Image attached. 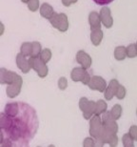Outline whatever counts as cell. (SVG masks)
<instances>
[{"label":"cell","mask_w":137,"mask_h":147,"mask_svg":"<svg viewBox=\"0 0 137 147\" xmlns=\"http://www.w3.org/2000/svg\"><path fill=\"white\" fill-rule=\"evenodd\" d=\"M38 125L37 114L33 107L24 102H11L6 104L0 115V137L10 140L13 147H30Z\"/></svg>","instance_id":"1"},{"label":"cell","mask_w":137,"mask_h":147,"mask_svg":"<svg viewBox=\"0 0 137 147\" xmlns=\"http://www.w3.org/2000/svg\"><path fill=\"white\" fill-rule=\"evenodd\" d=\"M79 108L83 112V117L86 119H91L95 115L96 102L89 100L87 98H81L79 100Z\"/></svg>","instance_id":"2"},{"label":"cell","mask_w":137,"mask_h":147,"mask_svg":"<svg viewBox=\"0 0 137 147\" xmlns=\"http://www.w3.org/2000/svg\"><path fill=\"white\" fill-rule=\"evenodd\" d=\"M104 131V125L100 116L94 115L90 121V135L93 139L99 138Z\"/></svg>","instance_id":"3"},{"label":"cell","mask_w":137,"mask_h":147,"mask_svg":"<svg viewBox=\"0 0 137 147\" xmlns=\"http://www.w3.org/2000/svg\"><path fill=\"white\" fill-rule=\"evenodd\" d=\"M102 122H103L104 128L112 134H116L118 132V125L116 120L113 119L110 112H106L102 115Z\"/></svg>","instance_id":"4"},{"label":"cell","mask_w":137,"mask_h":147,"mask_svg":"<svg viewBox=\"0 0 137 147\" xmlns=\"http://www.w3.org/2000/svg\"><path fill=\"white\" fill-rule=\"evenodd\" d=\"M72 79L74 81H81L84 84L89 85L90 81H91V76L89 73H87L84 69L81 68H75L74 71L72 72Z\"/></svg>","instance_id":"5"},{"label":"cell","mask_w":137,"mask_h":147,"mask_svg":"<svg viewBox=\"0 0 137 147\" xmlns=\"http://www.w3.org/2000/svg\"><path fill=\"white\" fill-rule=\"evenodd\" d=\"M107 83L104 78L101 76H92L91 81L89 83V88L92 90L99 91V92L103 93L107 89Z\"/></svg>","instance_id":"6"},{"label":"cell","mask_w":137,"mask_h":147,"mask_svg":"<svg viewBox=\"0 0 137 147\" xmlns=\"http://www.w3.org/2000/svg\"><path fill=\"white\" fill-rule=\"evenodd\" d=\"M21 78L18 75L14 74L13 72H9L6 71L5 69H1V76H0V82L2 84H8L11 85L14 82H16L18 79Z\"/></svg>","instance_id":"7"},{"label":"cell","mask_w":137,"mask_h":147,"mask_svg":"<svg viewBox=\"0 0 137 147\" xmlns=\"http://www.w3.org/2000/svg\"><path fill=\"white\" fill-rule=\"evenodd\" d=\"M22 84H23V80L22 78H20L16 82H14L13 84L11 85H9L6 89V93H7V96L8 98H13L17 96L21 92V88H22Z\"/></svg>","instance_id":"8"},{"label":"cell","mask_w":137,"mask_h":147,"mask_svg":"<svg viewBox=\"0 0 137 147\" xmlns=\"http://www.w3.org/2000/svg\"><path fill=\"white\" fill-rule=\"evenodd\" d=\"M119 86H120V84H119V82L116 80V79H112V80L110 81L109 85H108L106 91H105V94H104V96L105 98L107 99V100H110V99H112V98L114 96H116V93H117V90Z\"/></svg>","instance_id":"9"},{"label":"cell","mask_w":137,"mask_h":147,"mask_svg":"<svg viewBox=\"0 0 137 147\" xmlns=\"http://www.w3.org/2000/svg\"><path fill=\"white\" fill-rule=\"evenodd\" d=\"M30 62L31 63V67L37 72L40 78H45V76L48 75V68H47V66L45 64H43L40 60L33 59L31 61H30Z\"/></svg>","instance_id":"10"},{"label":"cell","mask_w":137,"mask_h":147,"mask_svg":"<svg viewBox=\"0 0 137 147\" xmlns=\"http://www.w3.org/2000/svg\"><path fill=\"white\" fill-rule=\"evenodd\" d=\"M77 60H78V62H79L80 64H82V66L84 67V69H88V68H90V66H91L92 60H91V58H90L86 54L79 53V55H78V57H77Z\"/></svg>","instance_id":"11"},{"label":"cell","mask_w":137,"mask_h":147,"mask_svg":"<svg viewBox=\"0 0 137 147\" xmlns=\"http://www.w3.org/2000/svg\"><path fill=\"white\" fill-rule=\"evenodd\" d=\"M107 108H108V105H107V102L104 101L103 99H100L96 102V112H95V115L96 116H101L103 115L104 113L107 112Z\"/></svg>","instance_id":"12"},{"label":"cell","mask_w":137,"mask_h":147,"mask_svg":"<svg viewBox=\"0 0 137 147\" xmlns=\"http://www.w3.org/2000/svg\"><path fill=\"white\" fill-rule=\"evenodd\" d=\"M110 114H112V117L115 120L119 119L122 115V106L120 104H115L114 106L112 108V110H110Z\"/></svg>","instance_id":"13"},{"label":"cell","mask_w":137,"mask_h":147,"mask_svg":"<svg viewBox=\"0 0 137 147\" xmlns=\"http://www.w3.org/2000/svg\"><path fill=\"white\" fill-rule=\"evenodd\" d=\"M122 142H123L124 147H134V140L129 133L124 135L122 138Z\"/></svg>","instance_id":"14"},{"label":"cell","mask_w":137,"mask_h":147,"mask_svg":"<svg viewBox=\"0 0 137 147\" xmlns=\"http://www.w3.org/2000/svg\"><path fill=\"white\" fill-rule=\"evenodd\" d=\"M17 63H18V67L22 70V72L24 73H28L29 70H30V65L27 63V61L25 59H23L21 57H17Z\"/></svg>","instance_id":"15"},{"label":"cell","mask_w":137,"mask_h":147,"mask_svg":"<svg viewBox=\"0 0 137 147\" xmlns=\"http://www.w3.org/2000/svg\"><path fill=\"white\" fill-rule=\"evenodd\" d=\"M126 94H127V91H126V88H125L124 86H122V85H120L117 90V93H116V98H117L118 99H123L125 98V96H126Z\"/></svg>","instance_id":"16"},{"label":"cell","mask_w":137,"mask_h":147,"mask_svg":"<svg viewBox=\"0 0 137 147\" xmlns=\"http://www.w3.org/2000/svg\"><path fill=\"white\" fill-rule=\"evenodd\" d=\"M0 147H13V143L7 138L0 137Z\"/></svg>","instance_id":"17"},{"label":"cell","mask_w":137,"mask_h":147,"mask_svg":"<svg viewBox=\"0 0 137 147\" xmlns=\"http://www.w3.org/2000/svg\"><path fill=\"white\" fill-rule=\"evenodd\" d=\"M58 87H59L60 90L67 89V87H68V80H67L66 78H61L59 80H58Z\"/></svg>","instance_id":"18"},{"label":"cell","mask_w":137,"mask_h":147,"mask_svg":"<svg viewBox=\"0 0 137 147\" xmlns=\"http://www.w3.org/2000/svg\"><path fill=\"white\" fill-rule=\"evenodd\" d=\"M108 144H109L110 147H116L118 145V137L116 136V134H113L112 136L110 137Z\"/></svg>","instance_id":"19"},{"label":"cell","mask_w":137,"mask_h":147,"mask_svg":"<svg viewBox=\"0 0 137 147\" xmlns=\"http://www.w3.org/2000/svg\"><path fill=\"white\" fill-rule=\"evenodd\" d=\"M83 147H94V139L93 138H86L84 140Z\"/></svg>","instance_id":"20"},{"label":"cell","mask_w":137,"mask_h":147,"mask_svg":"<svg viewBox=\"0 0 137 147\" xmlns=\"http://www.w3.org/2000/svg\"><path fill=\"white\" fill-rule=\"evenodd\" d=\"M129 134L132 136V138L134 140H137V126L136 125H132L130 126Z\"/></svg>","instance_id":"21"},{"label":"cell","mask_w":137,"mask_h":147,"mask_svg":"<svg viewBox=\"0 0 137 147\" xmlns=\"http://www.w3.org/2000/svg\"><path fill=\"white\" fill-rule=\"evenodd\" d=\"M115 57L117 58V59H123V58L125 57V53L123 52V50L121 49V47H119V48L116 50L115 52Z\"/></svg>","instance_id":"22"},{"label":"cell","mask_w":137,"mask_h":147,"mask_svg":"<svg viewBox=\"0 0 137 147\" xmlns=\"http://www.w3.org/2000/svg\"><path fill=\"white\" fill-rule=\"evenodd\" d=\"M93 2H94L96 5H99V6H106L113 2V0H93Z\"/></svg>","instance_id":"23"},{"label":"cell","mask_w":137,"mask_h":147,"mask_svg":"<svg viewBox=\"0 0 137 147\" xmlns=\"http://www.w3.org/2000/svg\"><path fill=\"white\" fill-rule=\"evenodd\" d=\"M136 55H137V51H136V49L134 48V47L133 46L129 47V49H128V57H134Z\"/></svg>","instance_id":"24"},{"label":"cell","mask_w":137,"mask_h":147,"mask_svg":"<svg viewBox=\"0 0 137 147\" xmlns=\"http://www.w3.org/2000/svg\"><path fill=\"white\" fill-rule=\"evenodd\" d=\"M105 142L102 140L100 138H96L94 139V147H103Z\"/></svg>","instance_id":"25"},{"label":"cell","mask_w":137,"mask_h":147,"mask_svg":"<svg viewBox=\"0 0 137 147\" xmlns=\"http://www.w3.org/2000/svg\"><path fill=\"white\" fill-rule=\"evenodd\" d=\"M43 60L45 61V62H47L49 59V57H51V53H49V51H45L44 53H43Z\"/></svg>","instance_id":"26"},{"label":"cell","mask_w":137,"mask_h":147,"mask_svg":"<svg viewBox=\"0 0 137 147\" xmlns=\"http://www.w3.org/2000/svg\"><path fill=\"white\" fill-rule=\"evenodd\" d=\"M49 147H55V146H54V145H52V144H51Z\"/></svg>","instance_id":"27"},{"label":"cell","mask_w":137,"mask_h":147,"mask_svg":"<svg viewBox=\"0 0 137 147\" xmlns=\"http://www.w3.org/2000/svg\"><path fill=\"white\" fill-rule=\"evenodd\" d=\"M136 116H137V109H136Z\"/></svg>","instance_id":"28"},{"label":"cell","mask_w":137,"mask_h":147,"mask_svg":"<svg viewBox=\"0 0 137 147\" xmlns=\"http://www.w3.org/2000/svg\"><path fill=\"white\" fill-rule=\"evenodd\" d=\"M38 147H40V146H38Z\"/></svg>","instance_id":"29"}]
</instances>
